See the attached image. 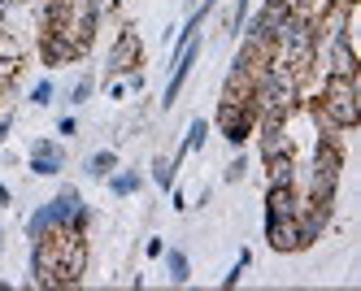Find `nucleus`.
Listing matches in <instances>:
<instances>
[{
  "mask_svg": "<svg viewBox=\"0 0 361 291\" xmlns=\"http://www.w3.org/2000/svg\"><path fill=\"white\" fill-rule=\"evenodd\" d=\"M318 118L335 130H353L357 118H361V104H357V78H344V74H326V92H322V104H318Z\"/></svg>",
  "mask_w": 361,
  "mask_h": 291,
  "instance_id": "obj_1",
  "label": "nucleus"
},
{
  "mask_svg": "<svg viewBox=\"0 0 361 291\" xmlns=\"http://www.w3.org/2000/svg\"><path fill=\"white\" fill-rule=\"evenodd\" d=\"M335 178H340V144H322L314 156V196L318 200L335 196Z\"/></svg>",
  "mask_w": 361,
  "mask_h": 291,
  "instance_id": "obj_2",
  "label": "nucleus"
},
{
  "mask_svg": "<svg viewBox=\"0 0 361 291\" xmlns=\"http://www.w3.org/2000/svg\"><path fill=\"white\" fill-rule=\"evenodd\" d=\"M266 240H270L274 252H296V248H305L296 218H266Z\"/></svg>",
  "mask_w": 361,
  "mask_h": 291,
  "instance_id": "obj_3",
  "label": "nucleus"
},
{
  "mask_svg": "<svg viewBox=\"0 0 361 291\" xmlns=\"http://www.w3.org/2000/svg\"><path fill=\"white\" fill-rule=\"evenodd\" d=\"M140 66V39L131 31H122L114 52H109V74H122V70H135Z\"/></svg>",
  "mask_w": 361,
  "mask_h": 291,
  "instance_id": "obj_4",
  "label": "nucleus"
},
{
  "mask_svg": "<svg viewBox=\"0 0 361 291\" xmlns=\"http://www.w3.org/2000/svg\"><path fill=\"white\" fill-rule=\"evenodd\" d=\"M266 204H270V218H296V192H292V182H270V196H266Z\"/></svg>",
  "mask_w": 361,
  "mask_h": 291,
  "instance_id": "obj_5",
  "label": "nucleus"
},
{
  "mask_svg": "<svg viewBox=\"0 0 361 291\" xmlns=\"http://www.w3.org/2000/svg\"><path fill=\"white\" fill-rule=\"evenodd\" d=\"M61 161H66V152H61L57 144H48V140L35 144V156H31V170H35V174H57Z\"/></svg>",
  "mask_w": 361,
  "mask_h": 291,
  "instance_id": "obj_6",
  "label": "nucleus"
},
{
  "mask_svg": "<svg viewBox=\"0 0 361 291\" xmlns=\"http://www.w3.org/2000/svg\"><path fill=\"white\" fill-rule=\"evenodd\" d=\"M74 57H79V48H74L66 35H57V31L44 35V61L48 66H61V61H74Z\"/></svg>",
  "mask_w": 361,
  "mask_h": 291,
  "instance_id": "obj_7",
  "label": "nucleus"
},
{
  "mask_svg": "<svg viewBox=\"0 0 361 291\" xmlns=\"http://www.w3.org/2000/svg\"><path fill=\"white\" fill-rule=\"evenodd\" d=\"M266 166H270V182H292V156L288 152L266 156Z\"/></svg>",
  "mask_w": 361,
  "mask_h": 291,
  "instance_id": "obj_8",
  "label": "nucleus"
},
{
  "mask_svg": "<svg viewBox=\"0 0 361 291\" xmlns=\"http://www.w3.org/2000/svg\"><path fill=\"white\" fill-rule=\"evenodd\" d=\"M53 226H57V222H53V209H48V204H44V209H39V213L31 218V226H27V230H31V240H44V235H48V230H53Z\"/></svg>",
  "mask_w": 361,
  "mask_h": 291,
  "instance_id": "obj_9",
  "label": "nucleus"
},
{
  "mask_svg": "<svg viewBox=\"0 0 361 291\" xmlns=\"http://www.w3.org/2000/svg\"><path fill=\"white\" fill-rule=\"evenodd\" d=\"M114 166H118V156H114V152H96L92 161H87V174H96V178H105V174H109Z\"/></svg>",
  "mask_w": 361,
  "mask_h": 291,
  "instance_id": "obj_10",
  "label": "nucleus"
},
{
  "mask_svg": "<svg viewBox=\"0 0 361 291\" xmlns=\"http://www.w3.org/2000/svg\"><path fill=\"white\" fill-rule=\"evenodd\" d=\"M166 261H170V278L174 283H188V256L183 252H170Z\"/></svg>",
  "mask_w": 361,
  "mask_h": 291,
  "instance_id": "obj_11",
  "label": "nucleus"
},
{
  "mask_svg": "<svg viewBox=\"0 0 361 291\" xmlns=\"http://www.w3.org/2000/svg\"><path fill=\"white\" fill-rule=\"evenodd\" d=\"M135 187H140V174H118V178H114V192H118V196H131Z\"/></svg>",
  "mask_w": 361,
  "mask_h": 291,
  "instance_id": "obj_12",
  "label": "nucleus"
},
{
  "mask_svg": "<svg viewBox=\"0 0 361 291\" xmlns=\"http://www.w3.org/2000/svg\"><path fill=\"white\" fill-rule=\"evenodd\" d=\"M152 170H157V182H161V187H170V182H174V161H157Z\"/></svg>",
  "mask_w": 361,
  "mask_h": 291,
  "instance_id": "obj_13",
  "label": "nucleus"
},
{
  "mask_svg": "<svg viewBox=\"0 0 361 291\" xmlns=\"http://www.w3.org/2000/svg\"><path fill=\"white\" fill-rule=\"evenodd\" d=\"M87 96H92V78H83V83H74V92H70V100H74V104H83Z\"/></svg>",
  "mask_w": 361,
  "mask_h": 291,
  "instance_id": "obj_14",
  "label": "nucleus"
},
{
  "mask_svg": "<svg viewBox=\"0 0 361 291\" xmlns=\"http://www.w3.org/2000/svg\"><path fill=\"white\" fill-rule=\"evenodd\" d=\"M31 100H35V104H48V100H53V83H39V87L31 92Z\"/></svg>",
  "mask_w": 361,
  "mask_h": 291,
  "instance_id": "obj_15",
  "label": "nucleus"
},
{
  "mask_svg": "<svg viewBox=\"0 0 361 291\" xmlns=\"http://www.w3.org/2000/svg\"><path fill=\"white\" fill-rule=\"evenodd\" d=\"M244 170H248V161H244V156H240V161H231L226 178H231V182H240V178H244Z\"/></svg>",
  "mask_w": 361,
  "mask_h": 291,
  "instance_id": "obj_16",
  "label": "nucleus"
},
{
  "mask_svg": "<svg viewBox=\"0 0 361 291\" xmlns=\"http://www.w3.org/2000/svg\"><path fill=\"white\" fill-rule=\"evenodd\" d=\"M0 92H5V78H0Z\"/></svg>",
  "mask_w": 361,
  "mask_h": 291,
  "instance_id": "obj_17",
  "label": "nucleus"
},
{
  "mask_svg": "<svg viewBox=\"0 0 361 291\" xmlns=\"http://www.w3.org/2000/svg\"><path fill=\"white\" fill-rule=\"evenodd\" d=\"M0 244H5V235H0Z\"/></svg>",
  "mask_w": 361,
  "mask_h": 291,
  "instance_id": "obj_18",
  "label": "nucleus"
}]
</instances>
